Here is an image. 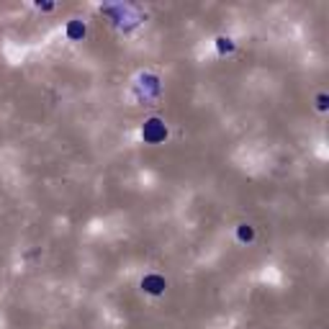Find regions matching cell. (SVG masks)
<instances>
[{
  "label": "cell",
  "mask_w": 329,
  "mask_h": 329,
  "mask_svg": "<svg viewBox=\"0 0 329 329\" xmlns=\"http://www.w3.org/2000/svg\"><path fill=\"white\" fill-rule=\"evenodd\" d=\"M142 137H144L147 142H160L162 137H167V129L162 126V121L152 119V121H147V126L142 129Z\"/></svg>",
  "instance_id": "cell-1"
}]
</instances>
